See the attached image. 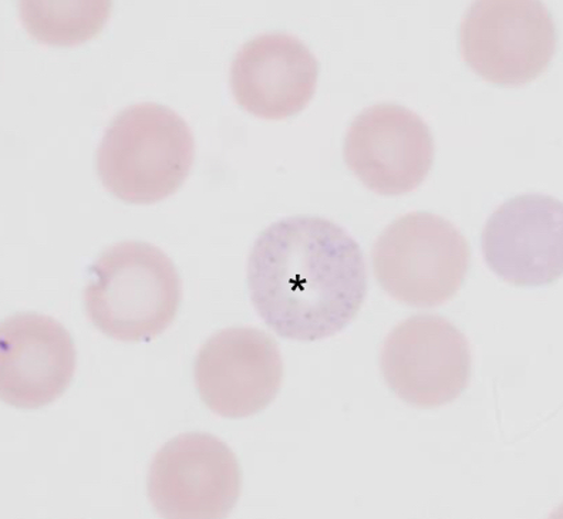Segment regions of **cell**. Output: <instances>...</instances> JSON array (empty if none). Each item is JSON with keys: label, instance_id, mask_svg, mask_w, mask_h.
I'll return each instance as SVG.
<instances>
[{"label": "cell", "instance_id": "9c48e42d", "mask_svg": "<svg viewBox=\"0 0 563 519\" xmlns=\"http://www.w3.org/2000/svg\"><path fill=\"white\" fill-rule=\"evenodd\" d=\"M430 129L406 107L377 104L354 119L344 142V159L354 176L382 196H401L420 186L431 164Z\"/></svg>", "mask_w": 563, "mask_h": 519}, {"label": "cell", "instance_id": "7a4b0ae2", "mask_svg": "<svg viewBox=\"0 0 563 519\" xmlns=\"http://www.w3.org/2000/svg\"><path fill=\"white\" fill-rule=\"evenodd\" d=\"M87 318L119 342H150L167 331L181 302L176 265L148 242L123 241L101 252L82 294Z\"/></svg>", "mask_w": 563, "mask_h": 519}, {"label": "cell", "instance_id": "3957f363", "mask_svg": "<svg viewBox=\"0 0 563 519\" xmlns=\"http://www.w3.org/2000/svg\"><path fill=\"white\" fill-rule=\"evenodd\" d=\"M191 130L176 111L139 103L120 111L97 150V174L120 201L150 206L173 196L194 163Z\"/></svg>", "mask_w": 563, "mask_h": 519}, {"label": "cell", "instance_id": "277c9868", "mask_svg": "<svg viewBox=\"0 0 563 519\" xmlns=\"http://www.w3.org/2000/svg\"><path fill=\"white\" fill-rule=\"evenodd\" d=\"M378 285L397 302L435 308L463 286L470 249L461 232L434 213L412 212L391 222L372 251Z\"/></svg>", "mask_w": 563, "mask_h": 519}, {"label": "cell", "instance_id": "8fae6325", "mask_svg": "<svg viewBox=\"0 0 563 519\" xmlns=\"http://www.w3.org/2000/svg\"><path fill=\"white\" fill-rule=\"evenodd\" d=\"M76 347L56 319L14 313L0 324V399L21 410L55 402L76 372Z\"/></svg>", "mask_w": 563, "mask_h": 519}, {"label": "cell", "instance_id": "52a82bcc", "mask_svg": "<svg viewBox=\"0 0 563 519\" xmlns=\"http://www.w3.org/2000/svg\"><path fill=\"white\" fill-rule=\"evenodd\" d=\"M380 371L388 389L401 401L437 409L467 389L473 356L467 338L450 320L416 314L387 334Z\"/></svg>", "mask_w": 563, "mask_h": 519}, {"label": "cell", "instance_id": "7c38bea8", "mask_svg": "<svg viewBox=\"0 0 563 519\" xmlns=\"http://www.w3.org/2000/svg\"><path fill=\"white\" fill-rule=\"evenodd\" d=\"M312 52L288 33H264L238 51L230 85L236 103L264 120H284L300 113L318 84Z\"/></svg>", "mask_w": 563, "mask_h": 519}, {"label": "cell", "instance_id": "6da1fadb", "mask_svg": "<svg viewBox=\"0 0 563 519\" xmlns=\"http://www.w3.org/2000/svg\"><path fill=\"white\" fill-rule=\"evenodd\" d=\"M247 286L260 317L290 341L342 332L367 292L361 246L319 217H290L266 228L247 260Z\"/></svg>", "mask_w": 563, "mask_h": 519}, {"label": "cell", "instance_id": "30bf717a", "mask_svg": "<svg viewBox=\"0 0 563 519\" xmlns=\"http://www.w3.org/2000/svg\"><path fill=\"white\" fill-rule=\"evenodd\" d=\"M483 255L505 283L543 286L563 276V202L527 194L504 202L483 232Z\"/></svg>", "mask_w": 563, "mask_h": 519}, {"label": "cell", "instance_id": "5b68a950", "mask_svg": "<svg viewBox=\"0 0 563 519\" xmlns=\"http://www.w3.org/2000/svg\"><path fill=\"white\" fill-rule=\"evenodd\" d=\"M241 489L234 451L212 434L174 437L150 463L148 499L162 519H227Z\"/></svg>", "mask_w": 563, "mask_h": 519}, {"label": "cell", "instance_id": "8992f818", "mask_svg": "<svg viewBox=\"0 0 563 519\" xmlns=\"http://www.w3.org/2000/svg\"><path fill=\"white\" fill-rule=\"evenodd\" d=\"M555 48V23L536 0H479L461 26L465 62L497 85L519 86L537 79Z\"/></svg>", "mask_w": 563, "mask_h": 519}, {"label": "cell", "instance_id": "4fadbf2b", "mask_svg": "<svg viewBox=\"0 0 563 519\" xmlns=\"http://www.w3.org/2000/svg\"><path fill=\"white\" fill-rule=\"evenodd\" d=\"M109 13L110 3L103 0L19 2L23 27L35 41L48 46H76L90 41L104 26Z\"/></svg>", "mask_w": 563, "mask_h": 519}, {"label": "cell", "instance_id": "ba28073f", "mask_svg": "<svg viewBox=\"0 0 563 519\" xmlns=\"http://www.w3.org/2000/svg\"><path fill=\"white\" fill-rule=\"evenodd\" d=\"M284 361L275 339L261 329L227 328L202 344L194 363L198 396L213 415L247 419L279 395Z\"/></svg>", "mask_w": 563, "mask_h": 519}]
</instances>
